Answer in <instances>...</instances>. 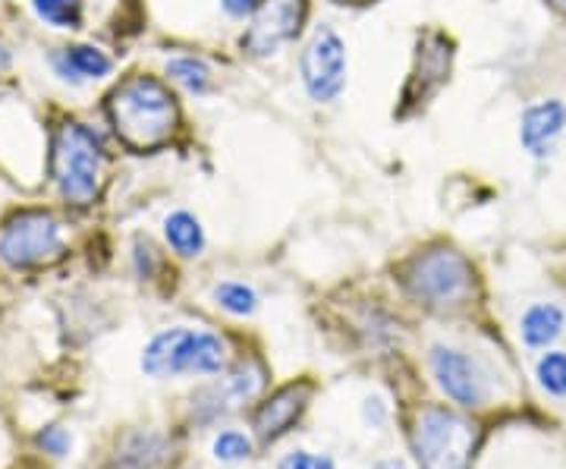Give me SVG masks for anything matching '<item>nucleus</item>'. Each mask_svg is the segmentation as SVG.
Segmentation results:
<instances>
[{
    "mask_svg": "<svg viewBox=\"0 0 566 469\" xmlns=\"http://www.w3.org/2000/svg\"><path fill=\"white\" fill-rule=\"evenodd\" d=\"M107 114L123 143L136 152H151L177 129V104L167 85L155 76H133L111 95Z\"/></svg>",
    "mask_w": 566,
    "mask_h": 469,
    "instance_id": "f257e3e1",
    "label": "nucleus"
},
{
    "mask_svg": "<svg viewBox=\"0 0 566 469\" xmlns=\"http://www.w3.org/2000/svg\"><path fill=\"white\" fill-rule=\"evenodd\" d=\"M227 363V347L218 334L211 331H192V327H170L161 331L142 356V368L151 378H167V375H214Z\"/></svg>",
    "mask_w": 566,
    "mask_h": 469,
    "instance_id": "f03ea898",
    "label": "nucleus"
},
{
    "mask_svg": "<svg viewBox=\"0 0 566 469\" xmlns=\"http://www.w3.org/2000/svg\"><path fill=\"white\" fill-rule=\"evenodd\" d=\"M104 152L98 136L82 123H66L54 139V180L66 202L88 205L98 196Z\"/></svg>",
    "mask_w": 566,
    "mask_h": 469,
    "instance_id": "7ed1b4c3",
    "label": "nucleus"
},
{
    "mask_svg": "<svg viewBox=\"0 0 566 469\" xmlns=\"http://www.w3.org/2000/svg\"><path fill=\"white\" fill-rule=\"evenodd\" d=\"M475 438V426L444 407L422 409L412 431V445L422 469H469Z\"/></svg>",
    "mask_w": 566,
    "mask_h": 469,
    "instance_id": "20e7f679",
    "label": "nucleus"
},
{
    "mask_svg": "<svg viewBox=\"0 0 566 469\" xmlns=\"http://www.w3.org/2000/svg\"><path fill=\"white\" fill-rule=\"evenodd\" d=\"M406 290L424 306H460L472 293V265L453 249H431L406 268Z\"/></svg>",
    "mask_w": 566,
    "mask_h": 469,
    "instance_id": "39448f33",
    "label": "nucleus"
},
{
    "mask_svg": "<svg viewBox=\"0 0 566 469\" xmlns=\"http://www.w3.org/2000/svg\"><path fill=\"white\" fill-rule=\"evenodd\" d=\"M63 249L61 225L44 211H22L0 233V259L10 268H32L57 259Z\"/></svg>",
    "mask_w": 566,
    "mask_h": 469,
    "instance_id": "423d86ee",
    "label": "nucleus"
},
{
    "mask_svg": "<svg viewBox=\"0 0 566 469\" xmlns=\"http://www.w3.org/2000/svg\"><path fill=\"white\" fill-rule=\"evenodd\" d=\"M300 73L308 98L318 104H331L340 98L346 88V44L337 32L318 29L305 44L300 58Z\"/></svg>",
    "mask_w": 566,
    "mask_h": 469,
    "instance_id": "0eeeda50",
    "label": "nucleus"
},
{
    "mask_svg": "<svg viewBox=\"0 0 566 469\" xmlns=\"http://www.w3.org/2000/svg\"><path fill=\"white\" fill-rule=\"evenodd\" d=\"M303 20L305 0H259L243 35V48L252 58H271L300 35Z\"/></svg>",
    "mask_w": 566,
    "mask_h": 469,
    "instance_id": "6e6552de",
    "label": "nucleus"
},
{
    "mask_svg": "<svg viewBox=\"0 0 566 469\" xmlns=\"http://www.w3.org/2000/svg\"><path fill=\"white\" fill-rule=\"evenodd\" d=\"M431 368L447 397L460 407H482L485 404V378L475 363L453 347L431 350Z\"/></svg>",
    "mask_w": 566,
    "mask_h": 469,
    "instance_id": "1a4fd4ad",
    "label": "nucleus"
},
{
    "mask_svg": "<svg viewBox=\"0 0 566 469\" xmlns=\"http://www.w3.org/2000/svg\"><path fill=\"white\" fill-rule=\"evenodd\" d=\"M308 397L312 388L308 385H290V388L277 390L271 400H264L262 407L255 409V419H252V429L262 438L264 445L283 438L286 431L300 423V416L308 407Z\"/></svg>",
    "mask_w": 566,
    "mask_h": 469,
    "instance_id": "9d476101",
    "label": "nucleus"
},
{
    "mask_svg": "<svg viewBox=\"0 0 566 469\" xmlns=\"http://www.w3.org/2000/svg\"><path fill=\"white\" fill-rule=\"evenodd\" d=\"M264 385V372L259 366H237L227 378H223L221 385H211V388L199 390V397H196V409H205L202 419H211V416H221L230 407H237V404H243L249 397H255L259 388Z\"/></svg>",
    "mask_w": 566,
    "mask_h": 469,
    "instance_id": "9b49d317",
    "label": "nucleus"
},
{
    "mask_svg": "<svg viewBox=\"0 0 566 469\" xmlns=\"http://www.w3.org/2000/svg\"><path fill=\"white\" fill-rule=\"evenodd\" d=\"M566 126V104L564 102H538L526 107L523 121H520V143L535 158H542L551 143L564 133Z\"/></svg>",
    "mask_w": 566,
    "mask_h": 469,
    "instance_id": "f8f14e48",
    "label": "nucleus"
},
{
    "mask_svg": "<svg viewBox=\"0 0 566 469\" xmlns=\"http://www.w3.org/2000/svg\"><path fill=\"white\" fill-rule=\"evenodd\" d=\"M174 463V448L158 431H139L123 441L117 469H167Z\"/></svg>",
    "mask_w": 566,
    "mask_h": 469,
    "instance_id": "ddd939ff",
    "label": "nucleus"
},
{
    "mask_svg": "<svg viewBox=\"0 0 566 469\" xmlns=\"http://www.w3.org/2000/svg\"><path fill=\"white\" fill-rule=\"evenodd\" d=\"M54 66L61 70V76H66V80H102V76L111 73L107 54L98 51V48H88V44L66 48L61 58L54 61Z\"/></svg>",
    "mask_w": 566,
    "mask_h": 469,
    "instance_id": "4468645a",
    "label": "nucleus"
},
{
    "mask_svg": "<svg viewBox=\"0 0 566 469\" xmlns=\"http://www.w3.org/2000/svg\"><path fill=\"white\" fill-rule=\"evenodd\" d=\"M564 327V309L554 303H538L523 315V341L528 347H547L557 341Z\"/></svg>",
    "mask_w": 566,
    "mask_h": 469,
    "instance_id": "2eb2a0df",
    "label": "nucleus"
},
{
    "mask_svg": "<svg viewBox=\"0 0 566 469\" xmlns=\"http://www.w3.org/2000/svg\"><path fill=\"white\" fill-rule=\"evenodd\" d=\"M164 233H167V243L174 246V252H180L186 259L199 256L205 249L202 225H199V218L189 215V211H174V215L164 221Z\"/></svg>",
    "mask_w": 566,
    "mask_h": 469,
    "instance_id": "dca6fc26",
    "label": "nucleus"
},
{
    "mask_svg": "<svg viewBox=\"0 0 566 469\" xmlns=\"http://www.w3.org/2000/svg\"><path fill=\"white\" fill-rule=\"evenodd\" d=\"M167 76L180 82L182 88L192 95H205L211 88V66L202 58H174L167 63Z\"/></svg>",
    "mask_w": 566,
    "mask_h": 469,
    "instance_id": "f3484780",
    "label": "nucleus"
},
{
    "mask_svg": "<svg viewBox=\"0 0 566 469\" xmlns=\"http://www.w3.org/2000/svg\"><path fill=\"white\" fill-rule=\"evenodd\" d=\"M39 20L57 29H80L82 25V0H32Z\"/></svg>",
    "mask_w": 566,
    "mask_h": 469,
    "instance_id": "a211bd4d",
    "label": "nucleus"
},
{
    "mask_svg": "<svg viewBox=\"0 0 566 469\" xmlns=\"http://www.w3.org/2000/svg\"><path fill=\"white\" fill-rule=\"evenodd\" d=\"M214 300L218 306L227 309L230 315H252L259 309V296L252 286L240 284V281H227L214 290Z\"/></svg>",
    "mask_w": 566,
    "mask_h": 469,
    "instance_id": "6ab92c4d",
    "label": "nucleus"
},
{
    "mask_svg": "<svg viewBox=\"0 0 566 469\" xmlns=\"http://www.w3.org/2000/svg\"><path fill=\"white\" fill-rule=\"evenodd\" d=\"M538 382L542 388L566 397V353H547L538 363Z\"/></svg>",
    "mask_w": 566,
    "mask_h": 469,
    "instance_id": "aec40b11",
    "label": "nucleus"
},
{
    "mask_svg": "<svg viewBox=\"0 0 566 469\" xmlns=\"http://www.w3.org/2000/svg\"><path fill=\"white\" fill-rule=\"evenodd\" d=\"M252 454V441L245 438L243 431L227 429L214 438V457L223 460V463H237V460H245Z\"/></svg>",
    "mask_w": 566,
    "mask_h": 469,
    "instance_id": "412c9836",
    "label": "nucleus"
},
{
    "mask_svg": "<svg viewBox=\"0 0 566 469\" xmlns=\"http://www.w3.org/2000/svg\"><path fill=\"white\" fill-rule=\"evenodd\" d=\"M281 469H334L331 457H318V454H308V450H296L290 457H283Z\"/></svg>",
    "mask_w": 566,
    "mask_h": 469,
    "instance_id": "4be33fe9",
    "label": "nucleus"
},
{
    "mask_svg": "<svg viewBox=\"0 0 566 469\" xmlns=\"http://www.w3.org/2000/svg\"><path fill=\"white\" fill-rule=\"evenodd\" d=\"M39 445L48 454H54V457H63L66 450H70V435L63 429H44L39 435Z\"/></svg>",
    "mask_w": 566,
    "mask_h": 469,
    "instance_id": "5701e85b",
    "label": "nucleus"
},
{
    "mask_svg": "<svg viewBox=\"0 0 566 469\" xmlns=\"http://www.w3.org/2000/svg\"><path fill=\"white\" fill-rule=\"evenodd\" d=\"M221 3L227 17H245V13H252L259 7V0H221Z\"/></svg>",
    "mask_w": 566,
    "mask_h": 469,
    "instance_id": "b1692460",
    "label": "nucleus"
},
{
    "mask_svg": "<svg viewBox=\"0 0 566 469\" xmlns=\"http://www.w3.org/2000/svg\"><path fill=\"white\" fill-rule=\"evenodd\" d=\"M375 469H406V463H400V460H385V463H378Z\"/></svg>",
    "mask_w": 566,
    "mask_h": 469,
    "instance_id": "393cba45",
    "label": "nucleus"
},
{
    "mask_svg": "<svg viewBox=\"0 0 566 469\" xmlns=\"http://www.w3.org/2000/svg\"><path fill=\"white\" fill-rule=\"evenodd\" d=\"M3 66H10V51L0 44V70H3Z\"/></svg>",
    "mask_w": 566,
    "mask_h": 469,
    "instance_id": "a878e982",
    "label": "nucleus"
},
{
    "mask_svg": "<svg viewBox=\"0 0 566 469\" xmlns=\"http://www.w3.org/2000/svg\"><path fill=\"white\" fill-rule=\"evenodd\" d=\"M547 3H551V7H557L560 13H566V0H547Z\"/></svg>",
    "mask_w": 566,
    "mask_h": 469,
    "instance_id": "bb28decb",
    "label": "nucleus"
}]
</instances>
